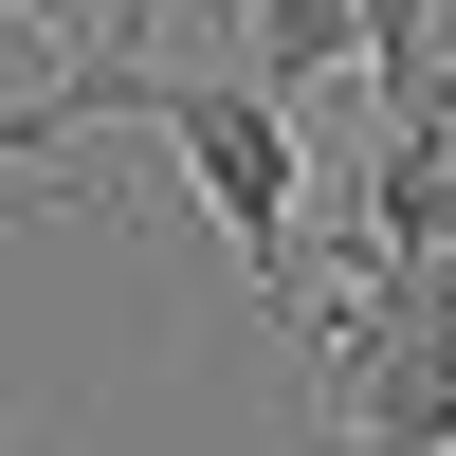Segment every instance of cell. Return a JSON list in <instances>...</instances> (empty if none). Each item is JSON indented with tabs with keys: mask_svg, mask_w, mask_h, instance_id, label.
<instances>
[{
	"mask_svg": "<svg viewBox=\"0 0 456 456\" xmlns=\"http://www.w3.org/2000/svg\"><path fill=\"white\" fill-rule=\"evenodd\" d=\"M238 37H256V92H311L365 55V0H238Z\"/></svg>",
	"mask_w": 456,
	"mask_h": 456,
	"instance_id": "6da1fadb",
	"label": "cell"
},
{
	"mask_svg": "<svg viewBox=\"0 0 456 456\" xmlns=\"http://www.w3.org/2000/svg\"><path fill=\"white\" fill-rule=\"evenodd\" d=\"M0 456H37V420H19V402H0Z\"/></svg>",
	"mask_w": 456,
	"mask_h": 456,
	"instance_id": "7a4b0ae2",
	"label": "cell"
}]
</instances>
